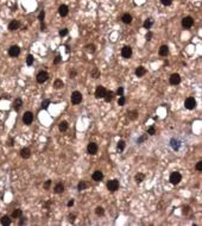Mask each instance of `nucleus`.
<instances>
[{
	"label": "nucleus",
	"mask_w": 202,
	"mask_h": 226,
	"mask_svg": "<svg viewBox=\"0 0 202 226\" xmlns=\"http://www.w3.org/2000/svg\"><path fill=\"white\" fill-rule=\"evenodd\" d=\"M62 87H63V81H62V80H60V79L55 80V82H54V88H55V89H61Z\"/></svg>",
	"instance_id": "nucleus-29"
},
{
	"label": "nucleus",
	"mask_w": 202,
	"mask_h": 226,
	"mask_svg": "<svg viewBox=\"0 0 202 226\" xmlns=\"http://www.w3.org/2000/svg\"><path fill=\"white\" fill-rule=\"evenodd\" d=\"M21 106H23V100L21 99H15L14 100V104H13V108H14V111H19L20 108H21Z\"/></svg>",
	"instance_id": "nucleus-18"
},
{
	"label": "nucleus",
	"mask_w": 202,
	"mask_h": 226,
	"mask_svg": "<svg viewBox=\"0 0 202 226\" xmlns=\"http://www.w3.org/2000/svg\"><path fill=\"white\" fill-rule=\"evenodd\" d=\"M105 94H106V89H105L103 86H98L95 89V98L96 99H101L105 96Z\"/></svg>",
	"instance_id": "nucleus-11"
},
{
	"label": "nucleus",
	"mask_w": 202,
	"mask_h": 226,
	"mask_svg": "<svg viewBox=\"0 0 202 226\" xmlns=\"http://www.w3.org/2000/svg\"><path fill=\"white\" fill-rule=\"evenodd\" d=\"M145 74H146V69H145V67L139 66L138 68L136 69V75L138 76V77H143Z\"/></svg>",
	"instance_id": "nucleus-17"
},
{
	"label": "nucleus",
	"mask_w": 202,
	"mask_h": 226,
	"mask_svg": "<svg viewBox=\"0 0 202 226\" xmlns=\"http://www.w3.org/2000/svg\"><path fill=\"white\" fill-rule=\"evenodd\" d=\"M32 122H34V114H32L30 111L24 113V116H23V123L25 124V125H31Z\"/></svg>",
	"instance_id": "nucleus-5"
},
{
	"label": "nucleus",
	"mask_w": 202,
	"mask_h": 226,
	"mask_svg": "<svg viewBox=\"0 0 202 226\" xmlns=\"http://www.w3.org/2000/svg\"><path fill=\"white\" fill-rule=\"evenodd\" d=\"M95 213H96V215H103L105 214V209L102 208V207H96V209H95Z\"/></svg>",
	"instance_id": "nucleus-37"
},
{
	"label": "nucleus",
	"mask_w": 202,
	"mask_h": 226,
	"mask_svg": "<svg viewBox=\"0 0 202 226\" xmlns=\"http://www.w3.org/2000/svg\"><path fill=\"white\" fill-rule=\"evenodd\" d=\"M170 145H171V148H172L174 150H179L180 147H181V143H180V141H177V139H175V138H171Z\"/></svg>",
	"instance_id": "nucleus-21"
},
{
	"label": "nucleus",
	"mask_w": 202,
	"mask_h": 226,
	"mask_svg": "<svg viewBox=\"0 0 202 226\" xmlns=\"http://www.w3.org/2000/svg\"><path fill=\"white\" fill-rule=\"evenodd\" d=\"M184 107L187 110H194L196 107V100L194 99L193 96H189V98H187L184 101Z\"/></svg>",
	"instance_id": "nucleus-3"
},
{
	"label": "nucleus",
	"mask_w": 202,
	"mask_h": 226,
	"mask_svg": "<svg viewBox=\"0 0 202 226\" xmlns=\"http://www.w3.org/2000/svg\"><path fill=\"white\" fill-rule=\"evenodd\" d=\"M121 56L124 59H130L132 56V48L130 45H125L123 49H121Z\"/></svg>",
	"instance_id": "nucleus-9"
},
{
	"label": "nucleus",
	"mask_w": 202,
	"mask_h": 226,
	"mask_svg": "<svg viewBox=\"0 0 202 226\" xmlns=\"http://www.w3.org/2000/svg\"><path fill=\"white\" fill-rule=\"evenodd\" d=\"M26 223V220H25V218H21V219L19 220V225H24Z\"/></svg>",
	"instance_id": "nucleus-53"
},
{
	"label": "nucleus",
	"mask_w": 202,
	"mask_h": 226,
	"mask_svg": "<svg viewBox=\"0 0 202 226\" xmlns=\"http://www.w3.org/2000/svg\"><path fill=\"white\" fill-rule=\"evenodd\" d=\"M26 64H28V66H32V64H34V56H32V55H28Z\"/></svg>",
	"instance_id": "nucleus-36"
},
{
	"label": "nucleus",
	"mask_w": 202,
	"mask_h": 226,
	"mask_svg": "<svg viewBox=\"0 0 202 226\" xmlns=\"http://www.w3.org/2000/svg\"><path fill=\"white\" fill-rule=\"evenodd\" d=\"M113 96H114V93H113L112 91H106V94H105L103 99L106 102H111L113 100Z\"/></svg>",
	"instance_id": "nucleus-20"
},
{
	"label": "nucleus",
	"mask_w": 202,
	"mask_h": 226,
	"mask_svg": "<svg viewBox=\"0 0 202 226\" xmlns=\"http://www.w3.org/2000/svg\"><path fill=\"white\" fill-rule=\"evenodd\" d=\"M158 54L160 56H166L169 54V46L168 45H162L159 48V50H158Z\"/></svg>",
	"instance_id": "nucleus-19"
},
{
	"label": "nucleus",
	"mask_w": 202,
	"mask_h": 226,
	"mask_svg": "<svg viewBox=\"0 0 202 226\" xmlns=\"http://www.w3.org/2000/svg\"><path fill=\"white\" fill-rule=\"evenodd\" d=\"M152 24H153V19H151V18H149V19H146L144 22V24H143V26L145 28V29H151V26H152Z\"/></svg>",
	"instance_id": "nucleus-30"
},
{
	"label": "nucleus",
	"mask_w": 202,
	"mask_h": 226,
	"mask_svg": "<svg viewBox=\"0 0 202 226\" xmlns=\"http://www.w3.org/2000/svg\"><path fill=\"white\" fill-rule=\"evenodd\" d=\"M92 179H93L94 181H96V182L101 181V180L103 179V174H102V172H100V170H95V172L93 173V175H92Z\"/></svg>",
	"instance_id": "nucleus-14"
},
{
	"label": "nucleus",
	"mask_w": 202,
	"mask_h": 226,
	"mask_svg": "<svg viewBox=\"0 0 202 226\" xmlns=\"http://www.w3.org/2000/svg\"><path fill=\"white\" fill-rule=\"evenodd\" d=\"M188 212H189V207H184V208H183V213L187 214Z\"/></svg>",
	"instance_id": "nucleus-55"
},
{
	"label": "nucleus",
	"mask_w": 202,
	"mask_h": 226,
	"mask_svg": "<svg viewBox=\"0 0 202 226\" xmlns=\"http://www.w3.org/2000/svg\"><path fill=\"white\" fill-rule=\"evenodd\" d=\"M40 30H42V31H45L46 30V25H45L43 22H42V24H40Z\"/></svg>",
	"instance_id": "nucleus-51"
},
{
	"label": "nucleus",
	"mask_w": 202,
	"mask_h": 226,
	"mask_svg": "<svg viewBox=\"0 0 202 226\" xmlns=\"http://www.w3.org/2000/svg\"><path fill=\"white\" fill-rule=\"evenodd\" d=\"M68 35V29H62V30H60V36L61 37H64V36H67Z\"/></svg>",
	"instance_id": "nucleus-43"
},
{
	"label": "nucleus",
	"mask_w": 202,
	"mask_h": 226,
	"mask_svg": "<svg viewBox=\"0 0 202 226\" xmlns=\"http://www.w3.org/2000/svg\"><path fill=\"white\" fill-rule=\"evenodd\" d=\"M44 18H45V12H44V11H40L39 14H38V20H39V22H43Z\"/></svg>",
	"instance_id": "nucleus-40"
},
{
	"label": "nucleus",
	"mask_w": 202,
	"mask_h": 226,
	"mask_svg": "<svg viewBox=\"0 0 202 226\" xmlns=\"http://www.w3.org/2000/svg\"><path fill=\"white\" fill-rule=\"evenodd\" d=\"M195 169H196L197 172H202V161H200V162H197V163H196Z\"/></svg>",
	"instance_id": "nucleus-45"
},
{
	"label": "nucleus",
	"mask_w": 202,
	"mask_h": 226,
	"mask_svg": "<svg viewBox=\"0 0 202 226\" xmlns=\"http://www.w3.org/2000/svg\"><path fill=\"white\" fill-rule=\"evenodd\" d=\"M117 94H118L119 96L124 95V88H123V87H119V88H118V91H117Z\"/></svg>",
	"instance_id": "nucleus-47"
},
{
	"label": "nucleus",
	"mask_w": 202,
	"mask_h": 226,
	"mask_svg": "<svg viewBox=\"0 0 202 226\" xmlns=\"http://www.w3.org/2000/svg\"><path fill=\"white\" fill-rule=\"evenodd\" d=\"M98 150H99L98 144L94 143V142H92V143H89L87 145V152L89 155H96V154H98Z\"/></svg>",
	"instance_id": "nucleus-4"
},
{
	"label": "nucleus",
	"mask_w": 202,
	"mask_h": 226,
	"mask_svg": "<svg viewBox=\"0 0 202 226\" xmlns=\"http://www.w3.org/2000/svg\"><path fill=\"white\" fill-rule=\"evenodd\" d=\"M160 3L164 6H170L172 4V0H160Z\"/></svg>",
	"instance_id": "nucleus-42"
},
{
	"label": "nucleus",
	"mask_w": 202,
	"mask_h": 226,
	"mask_svg": "<svg viewBox=\"0 0 202 226\" xmlns=\"http://www.w3.org/2000/svg\"><path fill=\"white\" fill-rule=\"evenodd\" d=\"M107 189L109 190V192H112V193H114L115 190H118L119 189V181L118 180H111L108 183H107Z\"/></svg>",
	"instance_id": "nucleus-6"
},
{
	"label": "nucleus",
	"mask_w": 202,
	"mask_h": 226,
	"mask_svg": "<svg viewBox=\"0 0 202 226\" xmlns=\"http://www.w3.org/2000/svg\"><path fill=\"white\" fill-rule=\"evenodd\" d=\"M128 118H130L131 120H136L137 118H138V112H137L136 110H134V111H131V112H128Z\"/></svg>",
	"instance_id": "nucleus-31"
},
{
	"label": "nucleus",
	"mask_w": 202,
	"mask_h": 226,
	"mask_svg": "<svg viewBox=\"0 0 202 226\" xmlns=\"http://www.w3.org/2000/svg\"><path fill=\"white\" fill-rule=\"evenodd\" d=\"M125 147H126V143H125L124 141H119V142H118L117 148H118V150H119V151H123V150L125 149Z\"/></svg>",
	"instance_id": "nucleus-32"
},
{
	"label": "nucleus",
	"mask_w": 202,
	"mask_h": 226,
	"mask_svg": "<svg viewBox=\"0 0 202 226\" xmlns=\"http://www.w3.org/2000/svg\"><path fill=\"white\" fill-rule=\"evenodd\" d=\"M69 220H70V221H74V220H75V214H70V215H69Z\"/></svg>",
	"instance_id": "nucleus-54"
},
{
	"label": "nucleus",
	"mask_w": 202,
	"mask_h": 226,
	"mask_svg": "<svg viewBox=\"0 0 202 226\" xmlns=\"http://www.w3.org/2000/svg\"><path fill=\"white\" fill-rule=\"evenodd\" d=\"M58 128H60L61 132H66L68 130V123L66 122V120H63V122H61L58 124Z\"/></svg>",
	"instance_id": "nucleus-25"
},
{
	"label": "nucleus",
	"mask_w": 202,
	"mask_h": 226,
	"mask_svg": "<svg viewBox=\"0 0 202 226\" xmlns=\"http://www.w3.org/2000/svg\"><path fill=\"white\" fill-rule=\"evenodd\" d=\"M86 50L89 51V52H94V51H95V45H94V44H88V45H86Z\"/></svg>",
	"instance_id": "nucleus-38"
},
{
	"label": "nucleus",
	"mask_w": 202,
	"mask_h": 226,
	"mask_svg": "<svg viewBox=\"0 0 202 226\" xmlns=\"http://www.w3.org/2000/svg\"><path fill=\"white\" fill-rule=\"evenodd\" d=\"M61 61H62V57H61L60 55H57V56L55 57V60H54V64H58Z\"/></svg>",
	"instance_id": "nucleus-46"
},
{
	"label": "nucleus",
	"mask_w": 202,
	"mask_h": 226,
	"mask_svg": "<svg viewBox=\"0 0 202 226\" xmlns=\"http://www.w3.org/2000/svg\"><path fill=\"white\" fill-rule=\"evenodd\" d=\"M144 179H145V175L143 173H138V174H136V176H134V180H136L137 183H142L144 181Z\"/></svg>",
	"instance_id": "nucleus-26"
},
{
	"label": "nucleus",
	"mask_w": 202,
	"mask_h": 226,
	"mask_svg": "<svg viewBox=\"0 0 202 226\" xmlns=\"http://www.w3.org/2000/svg\"><path fill=\"white\" fill-rule=\"evenodd\" d=\"M72 205H74V199L69 200V201H68V204H67V206H68V207H71Z\"/></svg>",
	"instance_id": "nucleus-50"
},
{
	"label": "nucleus",
	"mask_w": 202,
	"mask_h": 226,
	"mask_svg": "<svg viewBox=\"0 0 202 226\" xmlns=\"http://www.w3.org/2000/svg\"><path fill=\"white\" fill-rule=\"evenodd\" d=\"M23 214V212H21V209H19V208H17V209H14V211L12 212V218H19L20 215Z\"/></svg>",
	"instance_id": "nucleus-33"
},
{
	"label": "nucleus",
	"mask_w": 202,
	"mask_h": 226,
	"mask_svg": "<svg viewBox=\"0 0 202 226\" xmlns=\"http://www.w3.org/2000/svg\"><path fill=\"white\" fill-rule=\"evenodd\" d=\"M13 143H14V139L13 138H10L9 139V147H13Z\"/></svg>",
	"instance_id": "nucleus-52"
},
{
	"label": "nucleus",
	"mask_w": 202,
	"mask_h": 226,
	"mask_svg": "<svg viewBox=\"0 0 202 226\" xmlns=\"http://www.w3.org/2000/svg\"><path fill=\"white\" fill-rule=\"evenodd\" d=\"M121 20H123V23H125V24H131L132 23V15L128 14V13H125V14H123V17H121Z\"/></svg>",
	"instance_id": "nucleus-22"
},
{
	"label": "nucleus",
	"mask_w": 202,
	"mask_h": 226,
	"mask_svg": "<svg viewBox=\"0 0 202 226\" xmlns=\"http://www.w3.org/2000/svg\"><path fill=\"white\" fill-rule=\"evenodd\" d=\"M58 13H60L61 17H66V15H68V13H69L68 6L67 5H61L58 7Z\"/></svg>",
	"instance_id": "nucleus-13"
},
{
	"label": "nucleus",
	"mask_w": 202,
	"mask_h": 226,
	"mask_svg": "<svg viewBox=\"0 0 202 226\" xmlns=\"http://www.w3.org/2000/svg\"><path fill=\"white\" fill-rule=\"evenodd\" d=\"M100 75H101V73H100V70H99L98 68H93V69L91 70V76H92L93 79H99Z\"/></svg>",
	"instance_id": "nucleus-24"
},
{
	"label": "nucleus",
	"mask_w": 202,
	"mask_h": 226,
	"mask_svg": "<svg viewBox=\"0 0 202 226\" xmlns=\"http://www.w3.org/2000/svg\"><path fill=\"white\" fill-rule=\"evenodd\" d=\"M71 104L72 105H79L81 104V101H82V94H81L79 91H75L71 93Z\"/></svg>",
	"instance_id": "nucleus-1"
},
{
	"label": "nucleus",
	"mask_w": 202,
	"mask_h": 226,
	"mask_svg": "<svg viewBox=\"0 0 202 226\" xmlns=\"http://www.w3.org/2000/svg\"><path fill=\"white\" fill-rule=\"evenodd\" d=\"M148 133H149L150 136H155V135H156V128H155V126H150V127L148 128Z\"/></svg>",
	"instance_id": "nucleus-39"
},
{
	"label": "nucleus",
	"mask_w": 202,
	"mask_h": 226,
	"mask_svg": "<svg viewBox=\"0 0 202 226\" xmlns=\"http://www.w3.org/2000/svg\"><path fill=\"white\" fill-rule=\"evenodd\" d=\"M20 54V48L18 45H12L10 46L9 49V55L11 56V57H18Z\"/></svg>",
	"instance_id": "nucleus-10"
},
{
	"label": "nucleus",
	"mask_w": 202,
	"mask_h": 226,
	"mask_svg": "<svg viewBox=\"0 0 202 226\" xmlns=\"http://www.w3.org/2000/svg\"><path fill=\"white\" fill-rule=\"evenodd\" d=\"M193 25H194V19L190 17V15H188V17H184L182 19V26L184 29H190Z\"/></svg>",
	"instance_id": "nucleus-8"
},
{
	"label": "nucleus",
	"mask_w": 202,
	"mask_h": 226,
	"mask_svg": "<svg viewBox=\"0 0 202 226\" xmlns=\"http://www.w3.org/2000/svg\"><path fill=\"white\" fill-rule=\"evenodd\" d=\"M20 156H21L24 159L30 158V156H31V151H30V149H29V148H23V149L20 150Z\"/></svg>",
	"instance_id": "nucleus-16"
},
{
	"label": "nucleus",
	"mask_w": 202,
	"mask_h": 226,
	"mask_svg": "<svg viewBox=\"0 0 202 226\" xmlns=\"http://www.w3.org/2000/svg\"><path fill=\"white\" fill-rule=\"evenodd\" d=\"M63 190H64V186L61 182H58L54 188V192L56 193V194H61V193H63Z\"/></svg>",
	"instance_id": "nucleus-23"
},
{
	"label": "nucleus",
	"mask_w": 202,
	"mask_h": 226,
	"mask_svg": "<svg viewBox=\"0 0 202 226\" xmlns=\"http://www.w3.org/2000/svg\"><path fill=\"white\" fill-rule=\"evenodd\" d=\"M76 74H77V71H76L75 69H72V70H71V71L69 73V75H70L69 77H71V79H74V77L76 76Z\"/></svg>",
	"instance_id": "nucleus-48"
},
{
	"label": "nucleus",
	"mask_w": 202,
	"mask_h": 226,
	"mask_svg": "<svg viewBox=\"0 0 202 226\" xmlns=\"http://www.w3.org/2000/svg\"><path fill=\"white\" fill-rule=\"evenodd\" d=\"M50 186H51V180H48V181H45V183L43 184V188L45 189V190H48L50 188Z\"/></svg>",
	"instance_id": "nucleus-41"
},
{
	"label": "nucleus",
	"mask_w": 202,
	"mask_h": 226,
	"mask_svg": "<svg viewBox=\"0 0 202 226\" xmlns=\"http://www.w3.org/2000/svg\"><path fill=\"white\" fill-rule=\"evenodd\" d=\"M88 188V183L86 182V181H81V182H79V184H77V190H85V189H87Z\"/></svg>",
	"instance_id": "nucleus-27"
},
{
	"label": "nucleus",
	"mask_w": 202,
	"mask_h": 226,
	"mask_svg": "<svg viewBox=\"0 0 202 226\" xmlns=\"http://www.w3.org/2000/svg\"><path fill=\"white\" fill-rule=\"evenodd\" d=\"M51 104V101L49 100V99H45V100H43L42 101V108H44V110H46L48 107H49V105Z\"/></svg>",
	"instance_id": "nucleus-34"
},
{
	"label": "nucleus",
	"mask_w": 202,
	"mask_h": 226,
	"mask_svg": "<svg viewBox=\"0 0 202 226\" xmlns=\"http://www.w3.org/2000/svg\"><path fill=\"white\" fill-rule=\"evenodd\" d=\"M169 81H170V85H172V86H177L180 82H181V76L179 75V74H172L171 76H170V80H169Z\"/></svg>",
	"instance_id": "nucleus-12"
},
{
	"label": "nucleus",
	"mask_w": 202,
	"mask_h": 226,
	"mask_svg": "<svg viewBox=\"0 0 202 226\" xmlns=\"http://www.w3.org/2000/svg\"><path fill=\"white\" fill-rule=\"evenodd\" d=\"M148 138V135H144V136H142L140 137V138H138V139H137V143H138V144H142L145 139H146Z\"/></svg>",
	"instance_id": "nucleus-44"
},
{
	"label": "nucleus",
	"mask_w": 202,
	"mask_h": 226,
	"mask_svg": "<svg viewBox=\"0 0 202 226\" xmlns=\"http://www.w3.org/2000/svg\"><path fill=\"white\" fill-rule=\"evenodd\" d=\"M37 82L38 83H44V82H46L48 81V79H49V74H48V71H45V70H42V71H39L38 74H37Z\"/></svg>",
	"instance_id": "nucleus-2"
},
{
	"label": "nucleus",
	"mask_w": 202,
	"mask_h": 226,
	"mask_svg": "<svg viewBox=\"0 0 202 226\" xmlns=\"http://www.w3.org/2000/svg\"><path fill=\"white\" fill-rule=\"evenodd\" d=\"M125 102H126L125 96H124V95L119 96V99H118V105H119V106H124V105H125Z\"/></svg>",
	"instance_id": "nucleus-35"
},
{
	"label": "nucleus",
	"mask_w": 202,
	"mask_h": 226,
	"mask_svg": "<svg viewBox=\"0 0 202 226\" xmlns=\"http://www.w3.org/2000/svg\"><path fill=\"white\" fill-rule=\"evenodd\" d=\"M169 180H170V182L172 184H179L181 182V180H182V176H181V174L179 172H174L170 175V179H169Z\"/></svg>",
	"instance_id": "nucleus-7"
},
{
	"label": "nucleus",
	"mask_w": 202,
	"mask_h": 226,
	"mask_svg": "<svg viewBox=\"0 0 202 226\" xmlns=\"http://www.w3.org/2000/svg\"><path fill=\"white\" fill-rule=\"evenodd\" d=\"M19 26H20V22H18V20H12V22H10V24H9V30H10V31L18 30Z\"/></svg>",
	"instance_id": "nucleus-15"
},
{
	"label": "nucleus",
	"mask_w": 202,
	"mask_h": 226,
	"mask_svg": "<svg viewBox=\"0 0 202 226\" xmlns=\"http://www.w3.org/2000/svg\"><path fill=\"white\" fill-rule=\"evenodd\" d=\"M1 225H4V226H9L10 224H11V219H10V217H7V215H4L3 218H1Z\"/></svg>",
	"instance_id": "nucleus-28"
},
{
	"label": "nucleus",
	"mask_w": 202,
	"mask_h": 226,
	"mask_svg": "<svg viewBox=\"0 0 202 226\" xmlns=\"http://www.w3.org/2000/svg\"><path fill=\"white\" fill-rule=\"evenodd\" d=\"M152 36H153V34H152V32H151V31H149V32H148V34H146V36H145V38H146V39H148V41H150V39L152 38Z\"/></svg>",
	"instance_id": "nucleus-49"
}]
</instances>
